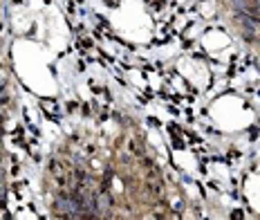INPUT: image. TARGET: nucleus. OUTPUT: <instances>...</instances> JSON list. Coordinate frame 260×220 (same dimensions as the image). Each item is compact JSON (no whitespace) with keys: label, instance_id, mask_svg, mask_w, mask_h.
Listing matches in <instances>:
<instances>
[{"label":"nucleus","instance_id":"1","mask_svg":"<svg viewBox=\"0 0 260 220\" xmlns=\"http://www.w3.org/2000/svg\"><path fill=\"white\" fill-rule=\"evenodd\" d=\"M7 85V68L0 66V88H5Z\"/></svg>","mask_w":260,"mask_h":220}]
</instances>
